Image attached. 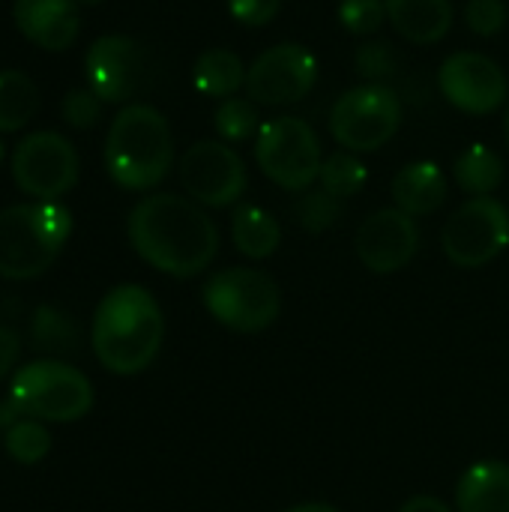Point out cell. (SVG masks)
Masks as SVG:
<instances>
[{"label": "cell", "instance_id": "7402d4cb", "mask_svg": "<svg viewBox=\"0 0 509 512\" xmlns=\"http://www.w3.org/2000/svg\"><path fill=\"white\" fill-rule=\"evenodd\" d=\"M504 174H507L504 171V159L489 144H471V147H465L456 156V165H453V177H456L459 189L468 192L471 198L492 195L495 189H501Z\"/></svg>", "mask_w": 509, "mask_h": 512}, {"label": "cell", "instance_id": "6da1fadb", "mask_svg": "<svg viewBox=\"0 0 509 512\" xmlns=\"http://www.w3.org/2000/svg\"><path fill=\"white\" fill-rule=\"evenodd\" d=\"M126 234L144 264L174 279L204 273L219 252V228L210 213L174 192L141 198L129 213Z\"/></svg>", "mask_w": 509, "mask_h": 512}, {"label": "cell", "instance_id": "4fadbf2b", "mask_svg": "<svg viewBox=\"0 0 509 512\" xmlns=\"http://www.w3.org/2000/svg\"><path fill=\"white\" fill-rule=\"evenodd\" d=\"M441 96L474 117H486L504 108L509 96V78L498 60L480 51H456L438 69Z\"/></svg>", "mask_w": 509, "mask_h": 512}, {"label": "cell", "instance_id": "4dcf8cb0", "mask_svg": "<svg viewBox=\"0 0 509 512\" xmlns=\"http://www.w3.org/2000/svg\"><path fill=\"white\" fill-rule=\"evenodd\" d=\"M509 21L507 0H468L465 24L477 36H498Z\"/></svg>", "mask_w": 509, "mask_h": 512}, {"label": "cell", "instance_id": "8fae6325", "mask_svg": "<svg viewBox=\"0 0 509 512\" xmlns=\"http://www.w3.org/2000/svg\"><path fill=\"white\" fill-rule=\"evenodd\" d=\"M12 180L36 201H57L78 183V153L60 132H30L12 153Z\"/></svg>", "mask_w": 509, "mask_h": 512}, {"label": "cell", "instance_id": "d6a6232c", "mask_svg": "<svg viewBox=\"0 0 509 512\" xmlns=\"http://www.w3.org/2000/svg\"><path fill=\"white\" fill-rule=\"evenodd\" d=\"M282 9V0H228V12L237 24L246 27H264L270 24Z\"/></svg>", "mask_w": 509, "mask_h": 512}, {"label": "cell", "instance_id": "9c48e42d", "mask_svg": "<svg viewBox=\"0 0 509 512\" xmlns=\"http://www.w3.org/2000/svg\"><path fill=\"white\" fill-rule=\"evenodd\" d=\"M509 246V207L495 195L468 198L459 204L444 231H441V249L450 258V264L474 270L489 261H495Z\"/></svg>", "mask_w": 509, "mask_h": 512}, {"label": "cell", "instance_id": "4316f807", "mask_svg": "<svg viewBox=\"0 0 509 512\" xmlns=\"http://www.w3.org/2000/svg\"><path fill=\"white\" fill-rule=\"evenodd\" d=\"M342 216V201L330 192H324L321 186L318 189H306L300 192L297 204H294V219L303 231L309 234H324L330 231Z\"/></svg>", "mask_w": 509, "mask_h": 512}, {"label": "cell", "instance_id": "cb8c5ba5", "mask_svg": "<svg viewBox=\"0 0 509 512\" xmlns=\"http://www.w3.org/2000/svg\"><path fill=\"white\" fill-rule=\"evenodd\" d=\"M369 180V168L363 165V159L351 150H339V153H330L321 165V174H318V186L330 195H336L339 201L357 195Z\"/></svg>", "mask_w": 509, "mask_h": 512}, {"label": "cell", "instance_id": "8d00e7d4", "mask_svg": "<svg viewBox=\"0 0 509 512\" xmlns=\"http://www.w3.org/2000/svg\"><path fill=\"white\" fill-rule=\"evenodd\" d=\"M504 132H507V141H509V111H507V117H504Z\"/></svg>", "mask_w": 509, "mask_h": 512}, {"label": "cell", "instance_id": "ba28073f", "mask_svg": "<svg viewBox=\"0 0 509 512\" xmlns=\"http://www.w3.org/2000/svg\"><path fill=\"white\" fill-rule=\"evenodd\" d=\"M402 126V99L387 84L363 81L345 90L330 108V135L351 153H375Z\"/></svg>", "mask_w": 509, "mask_h": 512}, {"label": "cell", "instance_id": "1f68e13d", "mask_svg": "<svg viewBox=\"0 0 509 512\" xmlns=\"http://www.w3.org/2000/svg\"><path fill=\"white\" fill-rule=\"evenodd\" d=\"M102 105H105V102H102L90 87H75V90H69V93L63 96L60 114H63V120H66L69 126H75V129H90V126L99 123Z\"/></svg>", "mask_w": 509, "mask_h": 512}, {"label": "cell", "instance_id": "f546056e", "mask_svg": "<svg viewBox=\"0 0 509 512\" xmlns=\"http://www.w3.org/2000/svg\"><path fill=\"white\" fill-rule=\"evenodd\" d=\"M354 63H357L360 78H366L372 84H381L384 78H390L396 72L399 57H396V51H393L390 42H366V45L357 48Z\"/></svg>", "mask_w": 509, "mask_h": 512}, {"label": "cell", "instance_id": "d4e9b609", "mask_svg": "<svg viewBox=\"0 0 509 512\" xmlns=\"http://www.w3.org/2000/svg\"><path fill=\"white\" fill-rule=\"evenodd\" d=\"M213 126H216L219 138L228 141V144H237V141H246V138L258 135V129H261L258 102H252L249 96L222 99L219 108L213 111Z\"/></svg>", "mask_w": 509, "mask_h": 512}, {"label": "cell", "instance_id": "f1b7e54d", "mask_svg": "<svg viewBox=\"0 0 509 512\" xmlns=\"http://www.w3.org/2000/svg\"><path fill=\"white\" fill-rule=\"evenodd\" d=\"M387 21L384 0H342L339 3V24L354 36H372Z\"/></svg>", "mask_w": 509, "mask_h": 512}, {"label": "cell", "instance_id": "7c38bea8", "mask_svg": "<svg viewBox=\"0 0 509 512\" xmlns=\"http://www.w3.org/2000/svg\"><path fill=\"white\" fill-rule=\"evenodd\" d=\"M318 81V57L300 42H279L261 51L246 72V96L282 108L306 99Z\"/></svg>", "mask_w": 509, "mask_h": 512}, {"label": "cell", "instance_id": "e0dca14e", "mask_svg": "<svg viewBox=\"0 0 509 512\" xmlns=\"http://www.w3.org/2000/svg\"><path fill=\"white\" fill-rule=\"evenodd\" d=\"M390 192H393V201L399 210L420 219V216H432L435 210L444 207L450 186H447V174L441 171L438 162L417 159V162H408L405 168H399Z\"/></svg>", "mask_w": 509, "mask_h": 512}, {"label": "cell", "instance_id": "277c9868", "mask_svg": "<svg viewBox=\"0 0 509 512\" xmlns=\"http://www.w3.org/2000/svg\"><path fill=\"white\" fill-rule=\"evenodd\" d=\"M72 234V213L57 201H33L0 210V276L36 279L63 252Z\"/></svg>", "mask_w": 509, "mask_h": 512}, {"label": "cell", "instance_id": "9a60e30c", "mask_svg": "<svg viewBox=\"0 0 509 512\" xmlns=\"http://www.w3.org/2000/svg\"><path fill=\"white\" fill-rule=\"evenodd\" d=\"M84 75L87 87L102 102H126L144 78V54L141 45L132 36L123 33H105L93 39V45L84 54Z\"/></svg>", "mask_w": 509, "mask_h": 512}, {"label": "cell", "instance_id": "d590c367", "mask_svg": "<svg viewBox=\"0 0 509 512\" xmlns=\"http://www.w3.org/2000/svg\"><path fill=\"white\" fill-rule=\"evenodd\" d=\"M285 512H339L333 504H321V501H312V504H297Z\"/></svg>", "mask_w": 509, "mask_h": 512}, {"label": "cell", "instance_id": "ac0fdd59", "mask_svg": "<svg viewBox=\"0 0 509 512\" xmlns=\"http://www.w3.org/2000/svg\"><path fill=\"white\" fill-rule=\"evenodd\" d=\"M393 30L414 45L441 42L456 18L453 0H384Z\"/></svg>", "mask_w": 509, "mask_h": 512}, {"label": "cell", "instance_id": "7a4b0ae2", "mask_svg": "<svg viewBox=\"0 0 509 512\" xmlns=\"http://www.w3.org/2000/svg\"><path fill=\"white\" fill-rule=\"evenodd\" d=\"M165 339V318L156 297L141 285L111 288L93 315V354L111 375L129 378L150 369Z\"/></svg>", "mask_w": 509, "mask_h": 512}, {"label": "cell", "instance_id": "30bf717a", "mask_svg": "<svg viewBox=\"0 0 509 512\" xmlns=\"http://www.w3.org/2000/svg\"><path fill=\"white\" fill-rule=\"evenodd\" d=\"M177 174L192 201L216 210L234 207L249 186L246 162L228 141H195L183 153Z\"/></svg>", "mask_w": 509, "mask_h": 512}, {"label": "cell", "instance_id": "484cf974", "mask_svg": "<svg viewBox=\"0 0 509 512\" xmlns=\"http://www.w3.org/2000/svg\"><path fill=\"white\" fill-rule=\"evenodd\" d=\"M6 456L18 465H36L51 450V435L39 420H15L3 435Z\"/></svg>", "mask_w": 509, "mask_h": 512}, {"label": "cell", "instance_id": "603a6c76", "mask_svg": "<svg viewBox=\"0 0 509 512\" xmlns=\"http://www.w3.org/2000/svg\"><path fill=\"white\" fill-rule=\"evenodd\" d=\"M39 111V87L18 69L0 72V132L24 129Z\"/></svg>", "mask_w": 509, "mask_h": 512}, {"label": "cell", "instance_id": "44dd1931", "mask_svg": "<svg viewBox=\"0 0 509 512\" xmlns=\"http://www.w3.org/2000/svg\"><path fill=\"white\" fill-rule=\"evenodd\" d=\"M246 72L249 66L243 57L231 48H207L195 57L192 66V84L201 96L210 99H228L237 96L246 87Z\"/></svg>", "mask_w": 509, "mask_h": 512}, {"label": "cell", "instance_id": "e575fe53", "mask_svg": "<svg viewBox=\"0 0 509 512\" xmlns=\"http://www.w3.org/2000/svg\"><path fill=\"white\" fill-rule=\"evenodd\" d=\"M399 512H456L450 510L441 498H432V495H414L411 501H405Z\"/></svg>", "mask_w": 509, "mask_h": 512}, {"label": "cell", "instance_id": "8992f818", "mask_svg": "<svg viewBox=\"0 0 509 512\" xmlns=\"http://www.w3.org/2000/svg\"><path fill=\"white\" fill-rule=\"evenodd\" d=\"M9 402L18 414L45 423H75L93 408V387L84 372L57 360H36L15 372Z\"/></svg>", "mask_w": 509, "mask_h": 512}, {"label": "cell", "instance_id": "d6986e66", "mask_svg": "<svg viewBox=\"0 0 509 512\" xmlns=\"http://www.w3.org/2000/svg\"><path fill=\"white\" fill-rule=\"evenodd\" d=\"M456 512H509V465L501 459L474 462L456 483Z\"/></svg>", "mask_w": 509, "mask_h": 512}, {"label": "cell", "instance_id": "f35d334b", "mask_svg": "<svg viewBox=\"0 0 509 512\" xmlns=\"http://www.w3.org/2000/svg\"><path fill=\"white\" fill-rule=\"evenodd\" d=\"M84 3H99V0H84Z\"/></svg>", "mask_w": 509, "mask_h": 512}, {"label": "cell", "instance_id": "2e32d148", "mask_svg": "<svg viewBox=\"0 0 509 512\" xmlns=\"http://www.w3.org/2000/svg\"><path fill=\"white\" fill-rule=\"evenodd\" d=\"M12 21L24 39L45 51H66L81 30L75 0H15Z\"/></svg>", "mask_w": 509, "mask_h": 512}, {"label": "cell", "instance_id": "83f0119b", "mask_svg": "<svg viewBox=\"0 0 509 512\" xmlns=\"http://www.w3.org/2000/svg\"><path fill=\"white\" fill-rule=\"evenodd\" d=\"M33 339H36V348H42V351H72L78 342V333L69 318H63L60 312L45 306L36 312Z\"/></svg>", "mask_w": 509, "mask_h": 512}, {"label": "cell", "instance_id": "74e56055", "mask_svg": "<svg viewBox=\"0 0 509 512\" xmlns=\"http://www.w3.org/2000/svg\"><path fill=\"white\" fill-rule=\"evenodd\" d=\"M3 153H6V150H3V141H0V162H3Z\"/></svg>", "mask_w": 509, "mask_h": 512}, {"label": "cell", "instance_id": "ffe728a7", "mask_svg": "<svg viewBox=\"0 0 509 512\" xmlns=\"http://www.w3.org/2000/svg\"><path fill=\"white\" fill-rule=\"evenodd\" d=\"M231 240L243 258L267 261L282 246V225L258 204H237L231 213Z\"/></svg>", "mask_w": 509, "mask_h": 512}, {"label": "cell", "instance_id": "5bb4252c", "mask_svg": "<svg viewBox=\"0 0 509 512\" xmlns=\"http://www.w3.org/2000/svg\"><path fill=\"white\" fill-rule=\"evenodd\" d=\"M360 264L375 276L405 270L420 252V225L399 207H381L363 219L354 237Z\"/></svg>", "mask_w": 509, "mask_h": 512}, {"label": "cell", "instance_id": "836d02e7", "mask_svg": "<svg viewBox=\"0 0 509 512\" xmlns=\"http://www.w3.org/2000/svg\"><path fill=\"white\" fill-rule=\"evenodd\" d=\"M18 354H21V342H18L15 330H9V327L0 324V378H6L12 372Z\"/></svg>", "mask_w": 509, "mask_h": 512}, {"label": "cell", "instance_id": "5b68a950", "mask_svg": "<svg viewBox=\"0 0 509 512\" xmlns=\"http://www.w3.org/2000/svg\"><path fill=\"white\" fill-rule=\"evenodd\" d=\"M201 300L213 321L243 336L270 330L282 315V291L258 267H225L213 273L201 288Z\"/></svg>", "mask_w": 509, "mask_h": 512}, {"label": "cell", "instance_id": "52a82bcc", "mask_svg": "<svg viewBox=\"0 0 509 512\" xmlns=\"http://www.w3.org/2000/svg\"><path fill=\"white\" fill-rule=\"evenodd\" d=\"M255 162L267 180L285 192H306L315 186L324 153L321 138L303 117H273L255 135Z\"/></svg>", "mask_w": 509, "mask_h": 512}, {"label": "cell", "instance_id": "3957f363", "mask_svg": "<svg viewBox=\"0 0 509 512\" xmlns=\"http://www.w3.org/2000/svg\"><path fill=\"white\" fill-rule=\"evenodd\" d=\"M174 165V138L165 114L135 102L117 111L105 135V171L126 192L156 189Z\"/></svg>", "mask_w": 509, "mask_h": 512}]
</instances>
